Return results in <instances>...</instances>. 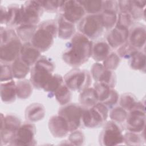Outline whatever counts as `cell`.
<instances>
[{
	"mask_svg": "<svg viewBox=\"0 0 146 146\" xmlns=\"http://www.w3.org/2000/svg\"><path fill=\"white\" fill-rule=\"evenodd\" d=\"M92 46L91 40L79 32L76 33L67 43L62 54V59L68 66L78 68L91 57Z\"/></svg>",
	"mask_w": 146,
	"mask_h": 146,
	"instance_id": "6da1fadb",
	"label": "cell"
},
{
	"mask_svg": "<svg viewBox=\"0 0 146 146\" xmlns=\"http://www.w3.org/2000/svg\"><path fill=\"white\" fill-rule=\"evenodd\" d=\"M57 33L56 22L52 19L43 21L38 25L30 42L41 52H45L52 46Z\"/></svg>",
	"mask_w": 146,
	"mask_h": 146,
	"instance_id": "7a4b0ae2",
	"label": "cell"
},
{
	"mask_svg": "<svg viewBox=\"0 0 146 146\" xmlns=\"http://www.w3.org/2000/svg\"><path fill=\"white\" fill-rule=\"evenodd\" d=\"M55 64L48 57L42 56L32 66L30 79L34 88L41 90L53 75Z\"/></svg>",
	"mask_w": 146,
	"mask_h": 146,
	"instance_id": "3957f363",
	"label": "cell"
},
{
	"mask_svg": "<svg viewBox=\"0 0 146 146\" xmlns=\"http://www.w3.org/2000/svg\"><path fill=\"white\" fill-rule=\"evenodd\" d=\"M109 115V109L98 102L94 106L84 108L82 115V125L88 128H97L103 125Z\"/></svg>",
	"mask_w": 146,
	"mask_h": 146,
	"instance_id": "277c9868",
	"label": "cell"
},
{
	"mask_svg": "<svg viewBox=\"0 0 146 146\" xmlns=\"http://www.w3.org/2000/svg\"><path fill=\"white\" fill-rule=\"evenodd\" d=\"M63 79L64 84L71 91L79 92L89 87L92 82L90 72L78 68H74L68 71Z\"/></svg>",
	"mask_w": 146,
	"mask_h": 146,
	"instance_id": "5b68a950",
	"label": "cell"
},
{
	"mask_svg": "<svg viewBox=\"0 0 146 146\" xmlns=\"http://www.w3.org/2000/svg\"><path fill=\"white\" fill-rule=\"evenodd\" d=\"M122 129L119 124L110 120L104 123L99 137V144L103 146L121 145L124 143Z\"/></svg>",
	"mask_w": 146,
	"mask_h": 146,
	"instance_id": "8992f818",
	"label": "cell"
},
{
	"mask_svg": "<svg viewBox=\"0 0 146 146\" xmlns=\"http://www.w3.org/2000/svg\"><path fill=\"white\" fill-rule=\"evenodd\" d=\"M78 29L79 33L89 39L99 37L104 30L100 14H87L79 22Z\"/></svg>",
	"mask_w": 146,
	"mask_h": 146,
	"instance_id": "52a82bcc",
	"label": "cell"
},
{
	"mask_svg": "<svg viewBox=\"0 0 146 146\" xmlns=\"http://www.w3.org/2000/svg\"><path fill=\"white\" fill-rule=\"evenodd\" d=\"M1 145H9L21 125V119L13 114L1 113Z\"/></svg>",
	"mask_w": 146,
	"mask_h": 146,
	"instance_id": "ba28073f",
	"label": "cell"
},
{
	"mask_svg": "<svg viewBox=\"0 0 146 146\" xmlns=\"http://www.w3.org/2000/svg\"><path fill=\"white\" fill-rule=\"evenodd\" d=\"M128 131L141 133L145 131V108L141 103H136L128 112L125 121Z\"/></svg>",
	"mask_w": 146,
	"mask_h": 146,
	"instance_id": "9c48e42d",
	"label": "cell"
},
{
	"mask_svg": "<svg viewBox=\"0 0 146 146\" xmlns=\"http://www.w3.org/2000/svg\"><path fill=\"white\" fill-rule=\"evenodd\" d=\"M83 110V108L76 103H68L59 109L58 114L66 120L70 132L78 129L82 125Z\"/></svg>",
	"mask_w": 146,
	"mask_h": 146,
	"instance_id": "30bf717a",
	"label": "cell"
},
{
	"mask_svg": "<svg viewBox=\"0 0 146 146\" xmlns=\"http://www.w3.org/2000/svg\"><path fill=\"white\" fill-rule=\"evenodd\" d=\"M38 1H27L21 6V25L38 26L43 13Z\"/></svg>",
	"mask_w": 146,
	"mask_h": 146,
	"instance_id": "8fae6325",
	"label": "cell"
},
{
	"mask_svg": "<svg viewBox=\"0 0 146 146\" xmlns=\"http://www.w3.org/2000/svg\"><path fill=\"white\" fill-rule=\"evenodd\" d=\"M36 127L31 122H25L19 127L9 145L30 146L36 144Z\"/></svg>",
	"mask_w": 146,
	"mask_h": 146,
	"instance_id": "7c38bea8",
	"label": "cell"
},
{
	"mask_svg": "<svg viewBox=\"0 0 146 146\" xmlns=\"http://www.w3.org/2000/svg\"><path fill=\"white\" fill-rule=\"evenodd\" d=\"M23 43L17 35L10 38L6 43L0 44L1 62L6 63H13L20 57Z\"/></svg>",
	"mask_w": 146,
	"mask_h": 146,
	"instance_id": "4fadbf2b",
	"label": "cell"
},
{
	"mask_svg": "<svg viewBox=\"0 0 146 146\" xmlns=\"http://www.w3.org/2000/svg\"><path fill=\"white\" fill-rule=\"evenodd\" d=\"M60 14L68 22L79 23L85 16L86 11L78 1H64L60 10Z\"/></svg>",
	"mask_w": 146,
	"mask_h": 146,
	"instance_id": "5bb4252c",
	"label": "cell"
},
{
	"mask_svg": "<svg viewBox=\"0 0 146 146\" xmlns=\"http://www.w3.org/2000/svg\"><path fill=\"white\" fill-rule=\"evenodd\" d=\"M95 82L105 83L111 88H114L116 83V75L113 71L107 70L100 62L94 63L90 72Z\"/></svg>",
	"mask_w": 146,
	"mask_h": 146,
	"instance_id": "9a60e30c",
	"label": "cell"
},
{
	"mask_svg": "<svg viewBox=\"0 0 146 146\" xmlns=\"http://www.w3.org/2000/svg\"><path fill=\"white\" fill-rule=\"evenodd\" d=\"M146 40L145 26L141 23L132 25L129 29L128 41L138 50L145 47Z\"/></svg>",
	"mask_w": 146,
	"mask_h": 146,
	"instance_id": "2e32d148",
	"label": "cell"
},
{
	"mask_svg": "<svg viewBox=\"0 0 146 146\" xmlns=\"http://www.w3.org/2000/svg\"><path fill=\"white\" fill-rule=\"evenodd\" d=\"M48 128L51 134L55 138H63L70 132L67 121L58 114L53 115L50 118Z\"/></svg>",
	"mask_w": 146,
	"mask_h": 146,
	"instance_id": "e0dca14e",
	"label": "cell"
},
{
	"mask_svg": "<svg viewBox=\"0 0 146 146\" xmlns=\"http://www.w3.org/2000/svg\"><path fill=\"white\" fill-rule=\"evenodd\" d=\"M129 29L115 26L111 29L106 37V42L110 47L117 49L128 41Z\"/></svg>",
	"mask_w": 146,
	"mask_h": 146,
	"instance_id": "ac0fdd59",
	"label": "cell"
},
{
	"mask_svg": "<svg viewBox=\"0 0 146 146\" xmlns=\"http://www.w3.org/2000/svg\"><path fill=\"white\" fill-rule=\"evenodd\" d=\"M40 56L41 52L35 47L31 42L23 44L20 58L29 66L32 67Z\"/></svg>",
	"mask_w": 146,
	"mask_h": 146,
	"instance_id": "d6986e66",
	"label": "cell"
},
{
	"mask_svg": "<svg viewBox=\"0 0 146 146\" xmlns=\"http://www.w3.org/2000/svg\"><path fill=\"white\" fill-rule=\"evenodd\" d=\"M1 100L3 103L11 104L16 100V82L13 80L1 82L0 84Z\"/></svg>",
	"mask_w": 146,
	"mask_h": 146,
	"instance_id": "ffe728a7",
	"label": "cell"
},
{
	"mask_svg": "<svg viewBox=\"0 0 146 146\" xmlns=\"http://www.w3.org/2000/svg\"><path fill=\"white\" fill-rule=\"evenodd\" d=\"M58 33L57 36L64 40L71 38L75 33V27L74 24L68 22L60 14L57 18Z\"/></svg>",
	"mask_w": 146,
	"mask_h": 146,
	"instance_id": "44dd1931",
	"label": "cell"
},
{
	"mask_svg": "<svg viewBox=\"0 0 146 146\" xmlns=\"http://www.w3.org/2000/svg\"><path fill=\"white\" fill-rule=\"evenodd\" d=\"M45 113V107L42 104L34 103L26 107L25 116L27 121L35 123L42 120L44 118Z\"/></svg>",
	"mask_w": 146,
	"mask_h": 146,
	"instance_id": "7402d4cb",
	"label": "cell"
},
{
	"mask_svg": "<svg viewBox=\"0 0 146 146\" xmlns=\"http://www.w3.org/2000/svg\"><path fill=\"white\" fill-rule=\"evenodd\" d=\"M111 48L106 40H98L93 44L91 57L96 62H103L110 54Z\"/></svg>",
	"mask_w": 146,
	"mask_h": 146,
	"instance_id": "603a6c76",
	"label": "cell"
},
{
	"mask_svg": "<svg viewBox=\"0 0 146 146\" xmlns=\"http://www.w3.org/2000/svg\"><path fill=\"white\" fill-rule=\"evenodd\" d=\"M79 104L84 108H90L99 101L96 92L94 87H88L80 92L79 96Z\"/></svg>",
	"mask_w": 146,
	"mask_h": 146,
	"instance_id": "cb8c5ba5",
	"label": "cell"
},
{
	"mask_svg": "<svg viewBox=\"0 0 146 146\" xmlns=\"http://www.w3.org/2000/svg\"><path fill=\"white\" fill-rule=\"evenodd\" d=\"M7 14L6 26L7 27H17L21 25V6L18 4H10L7 7Z\"/></svg>",
	"mask_w": 146,
	"mask_h": 146,
	"instance_id": "d4e9b609",
	"label": "cell"
},
{
	"mask_svg": "<svg viewBox=\"0 0 146 146\" xmlns=\"http://www.w3.org/2000/svg\"><path fill=\"white\" fill-rule=\"evenodd\" d=\"M11 66L14 78L18 80L24 79L31 70V67L23 61L20 57L14 60Z\"/></svg>",
	"mask_w": 146,
	"mask_h": 146,
	"instance_id": "484cf974",
	"label": "cell"
},
{
	"mask_svg": "<svg viewBox=\"0 0 146 146\" xmlns=\"http://www.w3.org/2000/svg\"><path fill=\"white\" fill-rule=\"evenodd\" d=\"M64 83V79L59 74H53L48 82L43 86L42 90L48 94L47 96L50 98L54 96L55 92Z\"/></svg>",
	"mask_w": 146,
	"mask_h": 146,
	"instance_id": "4316f807",
	"label": "cell"
},
{
	"mask_svg": "<svg viewBox=\"0 0 146 146\" xmlns=\"http://www.w3.org/2000/svg\"><path fill=\"white\" fill-rule=\"evenodd\" d=\"M33 86L30 80L23 79L16 82V91L17 98L26 99L31 96L33 91Z\"/></svg>",
	"mask_w": 146,
	"mask_h": 146,
	"instance_id": "83f0119b",
	"label": "cell"
},
{
	"mask_svg": "<svg viewBox=\"0 0 146 146\" xmlns=\"http://www.w3.org/2000/svg\"><path fill=\"white\" fill-rule=\"evenodd\" d=\"M129 60V64L132 69L145 72L146 58L144 51L137 50Z\"/></svg>",
	"mask_w": 146,
	"mask_h": 146,
	"instance_id": "f1b7e54d",
	"label": "cell"
},
{
	"mask_svg": "<svg viewBox=\"0 0 146 146\" xmlns=\"http://www.w3.org/2000/svg\"><path fill=\"white\" fill-rule=\"evenodd\" d=\"M38 26L22 25L16 28L17 35L23 43L30 42Z\"/></svg>",
	"mask_w": 146,
	"mask_h": 146,
	"instance_id": "f546056e",
	"label": "cell"
},
{
	"mask_svg": "<svg viewBox=\"0 0 146 146\" xmlns=\"http://www.w3.org/2000/svg\"><path fill=\"white\" fill-rule=\"evenodd\" d=\"M88 14H99L103 11V1L82 0L78 1Z\"/></svg>",
	"mask_w": 146,
	"mask_h": 146,
	"instance_id": "4dcf8cb0",
	"label": "cell"
},
{
	"mask_svg": "<svg viewBox=\"0 0 146 146\" xmlns=\"http://www.w3.org/2000/svg\"><path fill=\"white\" fill-rule=\"evenodd\" d=\"M54 97L59 104L61 106L66 105L70 103L72 99L71 91L64 83L55 92Z\"/></svg>",
	"mask_w": 146,
	"mask_h": 146,
	"instance_id": "1f68e13d",
	"label": "cell"
},
{
	"mask_svg": "<svg viewBox=\"0 0 146 146\" xmlns=\"http://www.w3.org/2000/svg\"><path fill=\"white\" fill-rule=\"evenodd\" d=\"M144 131L141 133L128 131L123 135L124 144L127 145H141L143 144L145 142Z\"/></svg>",
	"mask_w": 146,
	"mask_h": 146,
	"instance_id": "d6a6232c",
	"label": "cell"
},
{
	"mask_svg": "<svg viewBox=\"0 0 146 146\" xmlns=\"http://www.w3.org/2000/svg\"><path fill=\"white\" fill-rule=\"evenodd\" d=\"M99 14L104 29L111 30L116 26L117 13L108 10H103Z\"/></svg>",
	"mask_w": 146,
	"mask_h": 146,
	"instance_id": "836d02e7",
	"label": "cell"
},
{
	"mask_svg": "<svg viewBox=\"0 0 146 146\" xmlns=\"http://www.w3.org/2000/svg\"><path fill=\"white\" fill-rule=\"evenodd\" d=\"M94 88L96 92L98 101L102 103L107 100L111 95L112 88H113L101 82H95L94 84Z\"/></svg>",
	"mask_w": 146,
	"mask_h": 146,
	"instance_id": "e575fe53",
	"label": "cell"
},
{
	"mask_svg": "<svg viewBox=\"0 0 146 146\" xmlns=\"http://www.w3.org/2000/svg\"><path fill=\"white\" fill-rule=\"evenodd\" d=\"M127 115L128 111L120 106H116L112 108L109 114L111 120H112L118 124H121L125 122Z\"/></svg>",
	"mask_w": 146,
	"mask_h": 146,
	"instance_id": "d590c367",
	"label": "cell"
},
{
	"mask_svg": "<svg viewBox=\"0 0 146 146\" xmlns=\"http://www.w3.org/2000/svg\"><path fill=\"white\" fill-rule=\"evenodd\" d=\"M137 102V100L136 96L129 92L123 94L119 99V106L128 112L133 108Z\"/></svg>",
	"mask_w": 146,
	"mask_h": 146,
	"instance_id": "8d00e7d4",
	"label": "cell"
},
{
	"mask_svg": "<svg viewBox=\"0 0 146 146\" xmlns=\"http://www.w3.org/2000/svg\"><path fill=\"white\" fill-rule=\"evenodd\" d=\"M121 58L116 52H112L107 56L103 61V65L105 68L111 71H114L119 67Z\"/></svg>",
	"mask_w": 146,
	"mask_h": 146,
	"instance_id": "74e56055",
	"label": "cell"
},
{
	"mask_svg": "<svg viewBox=\"0 0 146 146\" xmlns=\"http://www.w3.org/2000/svg\"><path fill=\"white\" fill-rule=\"evenodd\" d=\"M63 1L59 0L38 1L44 11L51 13L59 12Z\"/></svg>",
	"mask_w": 146,
	"mask_h": 146,
	"instance_id": "f35d334b",
	"label": "cell"
},
{
	"mask_svg": "<svg viewBox=\"0 0 146 146\" xmlns=\"http://www.w3.org/2000/svg\"><path fill=\"white\" fill-rule=\"evenodd\" d=\"M133 23V19L129 12H119L115 26L129 29Z\"/></svg>",
	"mask_w": 146,
	"mask_h": 146,
	"instance_id": "ab89813d",
	"label": "cell"
},
{
	"mask_svg": "<svg viewBox=\"0 0 146 146\" xmlns=\"http://www.w3.org/2000/svg\"><path fill=\"white\" fill-rule=\"evenodd\" d=\"M138 50L135 48L128 41L117 48V54L120 58L129 59Z\"/></svg>",
	"mask_w": 146,
	"mask_h": 146,
	"instance_id": "60d3db41",
	"label": "cell"
},
{
	"mask_svg": "<svg viewBox=\"0 0 146 146\" xmlns=\"http://www.w3.org/2000/svg\"><path fill=\"white\" fill-rule=\"evenodd\" d=\"M68 140L71 145H82L85 142V136L82 131L78 129L70 132Z\"/></svg>",
	"mask_w": 146,
	"mask_h": 146,
	"instance_id": "b9f144b4",
	"label": "cell"
},
{
	"mask_svg": "<svg viewBox=\"0 0 146 146\" xmlns=\"http://www.w3.org/2000/svg\"><path fill=\"white\" fill-rule=\"evenodd\" d=\"M14 78L11 66L9 63L1 62V82H7L13 80Z\"/></svg>",
	"mask_w": 146,
	"mask_h": 146,
	"instance_id": "7bdbcfd3",
	"label": "cell"
},
{
	"mask_svg": "<svg viewBox=\"0 0 146 146\" xmlns=\"http://www.w3.org/2000/svg\"><path fill=\"white\" fill-rule=\"evenodd\" d=\"M129 13L134 20L145 19V9H143L136 6L133 1H131V4L129 10Z\"/></svg>",
	"mask_w": 146,
	"mask_h": 146,
	"instance_id": "ee69618b",
	"label": "cell"
},
{
	"mask_svg": "<svg viewBox=\"0 0 146 146\" xmlns=\"http://www.w3.org/2000/svg\"><path fill=\"white\" fill-rule=\"evenodd\" d=\"M119 95L118 92L114 88H112L110 96L107 99V100L103 103V104L106 105L108 108V109H111L116 106L119 102Z\"/></svg>",
	"mask_w": 146,
	"mask_h": 146,
	"instance_id": "f6af8a7d",
	"label": "cell"
},
{
	"mask_svg": "<svg viewBox=\"0 0 146 146\" xmlns=\"http://www.w3.org/2000/svg\"><path fill=\"white\" fill-rule=\"evenodd\" d=\"M103 10L111 11L118 14L119 13L118 1H115V0L103 1Z\"/></svg>",
	"mask_w": 146,
	"mask_h": 146,
	"instance_id": "bcb514c9",
	"label": "cell"
},
{
	"mask_svg": "<svg viewBox=\"0 0 146 146\" xmlns=\"http://www.w3.org/2000/svg\"><path fill=\"white\" fill-rule=\"evenodd\" d=\"M131 4V1L129 0L118 1L119 12H129Z\"/></svg>",
	"mask_w": 146,
	"mask_h": 146,
	"instance_id": "7dc6e473",
	"label": "cell"
},
{
	"mask_svg": "<svg viewBox=\"0 0 146 146\" xmlns=\"http://www.w3.org/2000/svg\"><path fill=\"white\" fill-rule=\"evenodd\" d=\"M7 8L3 7V6H1L0 7V14H1V25H6V19H7Z\"/></svg>",
	"mask_w": 146,
	"mask_h": 146,
	"instance_id": "c3c4849f",
	"label": "cell"
},
{
	"mask_svg": "<svg viewBox=\"0 0 146 146\" xmlns=\"http://www.w3.org/2000/svg\"><path fill=\"white\" fill-rule=\"evenodd\" d=\"M134 3L139 7L140 8H141L143 9H145V5H146V1H133Z\"/></svg>",
	"mask_w": 146,
	"mask_h": 146,
	"instance_id": "681fc988",
	"label": "cell"
}]
</instances>
